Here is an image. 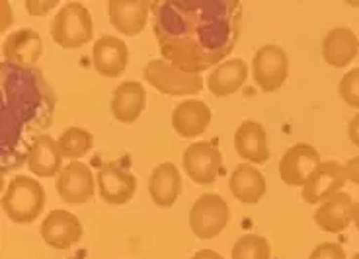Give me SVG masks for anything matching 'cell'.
Wrapping results in <instances>:
<instances>
[{"label":"cell","instance_id":"13","mask_svg":"<svg viewBox=\"0 0 359 259\" xmlns=\"http://www.w3.org/2000/svg\"><path fill=\"white\" fill-rule=\"evenodd\" d=\"M153 2L147 0H109L106 4L109 22L123 36H139L147 26Z\"/></svg>","mask_w":359,"mask_h":259},{"label":"cell","instance_id":"17","mask_svg":"<svg viewBox=\"0 0 359 259\" xmlns=\"http://www.w3.org/2000/svg\"><path fill=\"white\" fill-rule=\"evenodd\" d=\"M211 109L201 99H186L172 113V127L184 139H196L209 129Z\"/></svg>","mask_w":359,"mask_h":259},{"label":"cell","instance_id":"20","mask_svg":"<svg viewBox=\"0 0 359 259\" xmlns=\"http://www.w3.org/2000/svg\"><path fill=\"white\" fill-rule=\"evenodd\" d=\"M147 108V92L137 80L121 82L111 98V113L119 123H135Z\"/></svg>","mask_w":359,"mask_h":259},{"label":"cell","instance_id":"10","mask_svg":"<svg viewBox=\"0 0 359 259\" xmlns=\"http://www.w3.org/2000/svg\"><path fill=\"white\" fill-rule=\"evenodd\" d=\"M320 166L318 150L306 143L293 144L279 162V176L285 186L305 188V183L313 178V174Z\"/></svg>","mask_w":359,"mask_h":259},{"label":"cell","instance_id":"23","mask_svg":"<svg viewBox=\"0 0 359 259\" xmlns=\"http://www.w3.org/2000/svg\"><path fill=\"white\" fill-rule=\"evenodd\" d=\"M61 166H63V154L59 150L57 141L49 134L37 136L27 158L29 172L37 178H55L63 172Z\"/></svg>","mask_w":359,"mask_h":259},{"label":"cell","instance_id":"33","mask_svg":"<svg viewBox=\"0 0 359 259\" xmlns=\"http://www.w3.org/2000/svg\"><path fill=\"white\" fill-rule=\"evenodd\" d=\"M191 259H224L223 255H219L217 251L213 250H199L198 253H194Z\"/></svg>","mask_w":359,"mask_h":259},{"label":"cell","instance_id":"5","mask_svg":"<svg viewBox=\"0 0 359 259\" xmlns=\"http://www.w3.org/2000/svg\"><path fill=\"white\" fill-rule=\"evenodd\" d=\"M143 78L166 96H191L203 88V78L199 74L180 71L178 66L166 63L164 59H154L144 64Z\"/></svg>","mask_w":359,"mask_h":259},{"label":"cell","instance_id":"15","mask_svg":"<svg viewBox=\"0 0 359 259\" xmlns=\"http://www.w3.org/2000/svg\"><path fill=\"white\" fill-rule=\"evenodd\" d=\"M92 61L98 74L106 78H117L126 72L129 63V49L119 37L104 36L92 47Z\"/></svg>","mask_w":359,"mask_h":259},{"label":"cell","instance_id":"21","mask_svg":"<svg viewBox=\"0 0 359 259\" xmlns=\"http://www.w3.org/2000/svg\"><path fill=\"white\" fill-rule=\"evenodd\" d=\"M149 193L154 205L168 209L178 201L182 193V174L172 162L154 166L149 178Z\"/></svg>","mask_w":359,"mask_h":259},{"label":"cell","instance_id":"28","mask_svg":"<svg viewBox=\"0 0 359 259\" xmlns=\"http://www.w3.org/2000/svg\"><path fill=\"white\" fill-rule=\"evenodd\" d=\"M340 98L353 109H359V69H353L348 74H344L338 86Z\"/></svg>","mask_w":359,"mask_h":259},{"label":"cell","instance_id":"8","mask_svg":"<svg viewBox=\"0 0 359 259\" xmlns=\"http://www.w3.org/2000/svg\"><path fill=\"white\" fill-rule=\"evenodd\" d=\"M252 74L258 88L264 92H276L281 88L289 74V59L285 49L276 43L260 47L252 61Z\"/></svg>","mask_w":359,"mask_h":259},{"label":"cell","instance_id":"7","mask_svg":"<svg viewBox=\"0 0 359 259\" xmlns=\"http://www.w3.org/2000/svg\"><path fill=\"white\" fill-rule=\"evenodd\" d=\"M182 168L191 181L211 186L224 172L223 152L213 143H194L182 152Z\"/></svg>","mask_w":359,"mask_h":259},{"label":"cell","instance_id":"1","mask_svg":"<svg viewBox=\"0 0 359 259\" xmlns=\"http://www.w3.org/2000/svg\"><path fill=\"white\" fill-rule=\"evenodd\" d=\"M153 31L166 63L199 74L219 66L243 27L238 0H166L153 2Z\"/></svg>","mask_w":359,"mask_h":259},{"label":"cell","instance_id":"2","mask_svg":"<svg viewBox=\"0 0 359 259\" xmlns=\"http://www.w3.org/2000/svg\"><path fill=\"white\" fill-rule=\"evenodd\" d=\"M2 131H0V164L2 174L20 170L27 164L37 136L53 123L57 99L43 72L29 66L2 63Z\"/></svg>","mask_w":359,"mask_h":259},{"label":"cell","instance_id":"16","mask_svg":"<svg viewBox=\"0 0 359 259\" xmlns=\"http://www.w3.org/2000/svg\"><path fill=\"white\" fill-rule=\"evenodd\" d=\"M2 57H4V63L12 66L29 69L41 57V37L36 29L22 27L4 39Z\"/></svg>","mask_w":359,"mask_h":259},{"label":"cell","instance_id":"3","mask_svg":"<svg viewBox=\"0 0 359 259\" xmlns=\"http://www.w3.org/2000/svg\"><path fill=\"white\" fill-rule=\"evenodd\" d=\"M45 206V189L37 179L16 176L2 195V209L12 223L32 224Z\"/></svg>","mask_w":359,"mask_h":259},{"label":"cell","instance_id":"4","mask_svg":"<svg viewBox=\"0 0 359 259\" xmlns=\"http://www.w3.org/2000/svg\"><path fill=\"white\" fill-rule=\"evenodd\" d=\"M94 36L90 10L81 2H67L51 24V37L63 49H81Z\"/></svg>","mask_w":359,"mask_h":259},{"label":"cell","instance_id":"11","mask_svg":"<svg viewBox=\"0 0 359 259\" xmlns=\"http://www.w3.org/2000/svg\"><path fill=\"white\" fill-rule=\"evenodd\" d=\"M55 189L59 197L69 205H84L94 197V174L82 162H71L57 176Z\"/></svg>","mask_w":359,"mask_h":259},{"label":"cell","instance_id":"6","mask_svg":"<svg viewBox=\"0 0 359 259\" xmlns=\"http://www.w3.org/2000/svg\"><path fill=\"white\" fill-rule=\"evenodd\" d=\"M229 218L231 209L217 193L199 195L189 211V226L199 240H213L226 228Z\"/></svg>","mask_w":359,"mask_h":259},{"label":"cell","instance_id":"35","mask_svg":"<svg viewBox=\"0 0 359 259\" xmlns=\"http://www.w3.org/2000/svg\"><path fill=\"white\" fill-rule=\"evenodd\" d=\"M353 259H359V253H355V255H353Z\"/></svg>","mask_w":359,"mask_h":259},{"label":"cell","instance_id":"22","mask_svg":"<svg viewBox=\"0 0 359 259\" xmlns=\"http://www.w3.org/2000/svg\"><path fill=\"white\" fill-rule=\"evenodd\" d=\"M351 216H353L351 197L344 191H338L318 206V211L314 213V223L324 232L338 234L350 226Z\"/></svg>","mask_w":359,"mask_h":259},{"label":"cell","instance_id":"27","mask_svg":"<svg viewBox=\"0 0 359 259\" xmlns=\"http://www.w3.org/2000/svg\"><path fill=\"white\" fill-rule=\"evenodd\" d=\"M271 246L264 236L258 234H244L243 238L234 241L233 259H269Z\"/></svg>","mask_w":359,"mask_h":259},{"label":"cell","instance_id":"19","mask_svg":"<svg viewBox=\"0 0 359 259\" xmlns=\"http://www.w3.org/2000/svg\"><path fill=\"white\" fill-rule=\"evenodd\" d=\"M359 39L351 27H334L323 39V59L334 69H344L358 57Z\"/></svg>","mask_w":359,"mask_h":259},{"label":"cell","instance_id":"25","mask_svg":"<svg viewBox=\"0 0 359 259\" xmlns=\"http://www.w3.org/2000/svg\"><path fill=\"white\" fill-rule=\"evenodd\" d=\"M229 189L244 205H256L266 195V178L250 164H238L229 178Z\"/></svg>","mask_w":359,"mask_h":259},{"label":"cell","instance_id":"32","mask_svg":"<svg viewBox=\"0 0 359 259\" xmlns=\"http://www.w3.org/2000/svg\"><path fill=\"white\" fill-rule=\"evenodd\" d=\"M348 136H350L351 144L359 148V113L351 119L350 125H348Z\"/></svg>","mask_w":359,"mask_h":259},{"label":"cell","instance_id":"30","mask_svg":"<svg viewBox=\"0 0 359 259\" xmlns=\"http://www.w3.org/2000/svg\"><path fill=\"white\" fill-rule=\"evenodd\" d=\"M57 6L55 0H49V2H39V0H27L26 10L32 14V16H43L45 12H49L51 8Z\"/></svg>","mask_w":359,"mask_h":259},{"label":"cell","instance_id":"34","mask_svg":"<svg viewBox=\"0 0 359 259\" xmlns=\"http://www.w3.org/2000/svg\"><path fill=\"white\" fill-rule=\"evenodd\" d=\"M351 223L355 224L359 230V203H353V216H351Z\"/></svg>","mask_w":359,"mask_h":259},{"label":"cell","instance_id":"31","mask_svg":"<svg viewBox=\"0 0 359 259\" xmlns=\"http://www.w3.org/2000/svg\"><path fill=\"white\" fill-rule=\"evenodd\" d=\"M344 172H346V179H348V181L359 186V156H355V158H351V160L346 162Z\"/></svg>","mask_w":359,"mask_h":259},{"label":"cell","instance_id":"9","mask_svg":"<svg viewBox=\"0 0 359 259\" xmlns=\"http://www.w3.org/2000/svg\"><path fill=\"white\" fill-rule=\"evenodd\" d=\"M96 183L104 203L114 206L127 205L137 189V178L123 166V160L104 164L98 170Z\"/></svg>","mask_w":359,"mask_h":259},{"label":"cell","instance_id":"18","mask_svg":"<svg viewBox=\"0 0 359 259\" xmlns=\"http://www.w3.org/2000/svg\"><path fill=\"white\" fill-rule=\"evenodd\" d=\"M234 148L244 160L252 164H266L269 160L268 134L262 123L246 119L234 133Z\"/></svg>","mask_w":359,"mask_h":259},{"label":"cell","instance_id":"14","mask_svg":"<svg viewBox=\"0 0 359 259\" xmlns=\"http://www.w3.org/2000/svg\"><path fill=\"white\" fill-rule=\"evenodd\" d=\"M346 172L340 162H320L318 170L314 172L313 178L303 188V199L311 205L324 203L328 197L336 195L346 186Z\"/></svg>","mask_w":359,"mask_h":259},{"label":"cell","instance_id":"12","mask_svg":"<svg viewBox=\"0 0 359 259\" xmlns=\"http://www.w3.org/2000/svg\"><path fill=\"white\" fill-rule=\"evenodd\" d=\"M39 234L47 246L55 250H69L71 246L82 240V223L69 211L55 209L45 216Z\"/></svg>","mask_w":359,"mask_h":259},{"label":"cell","instance_id":"24","mask_svg":"<svg viewBox=\"0 0 359 259\" xmlns=\"http://www.w3.org/2000/svg\"><path fill=\"white\" fill-rule=\"evenodd\" d=\"M246 76H248V64L241 57H234L211 71L207 78V88L217 98H226L243 88Z\"/></svg>","mask_w":359,"mask_h":259},{"label":"cell","instance_id":"29","mask_svg":"<svg viewBox=\"0 0 359 259\" xmlns=\"http://www.w3.org/2000/svg\"><path fill=\"white\" fill-rule=\"evenodd\" d=\"M309 259H346V251H344L340 244L324 241V244H318L314 248Z\"/></svg>","mask_w":359,"mask_h":259},{"label":"cell","instance_id":"26","mask_svg":"<svg viewBox=\"0 0 359 259\" xmlns=\"http://www.w3.org/2000/svg\"><path fill=\"white\" fill-rule=\"evenodd\" d=\"M57 144H59V150L63 154V158L76 160V158H82V156H86L92 150L94 136L88 131L81 129V127H69L67 131L61 133Z\"/></svg>","mask_w":359,"mask_h":259}]
</instances>
